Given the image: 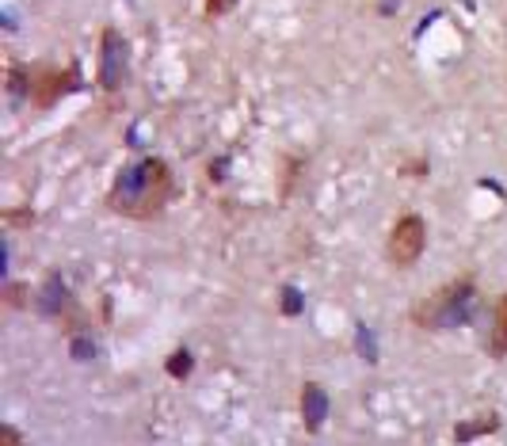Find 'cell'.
Returning a JSON list of instances; mask_svg holds the SVG:
<instances>
[{
    "label": "cell",
    "mask_w": 507,
    "mask_h": 446,
    "mask_svg": "<svg viewBox=\"0 0 507 446\" xmlns=\"http://www.w3.org/2000/svg\"><path fill=\"white\" fill-rule=\"evenodd\" d=\"M61 302H69V294H65L61 279L53 275V279L46 282V290L38 294V309H43V313H58V309H61Z\"/></svg>",
    "instance_id": "8"
},
{
    "label": "cell",
    "mask_w": 507,
    "mask_h": 446,
    "mask_svg": "<svg viewBox=\"0 0 507 446\" xmlns=\"http://www.w3.org/2000/svg\"><path fill=\"white\" fill-rule=\"evenodd\" d=\"M172 191H176V180H172L168 165L157 157H145L118 172V180L107 191V207L123 218H157L168 207Z\"/></svg>",
    "instance_id": "1"
},
{
    "label": "cell",
    "mask_w": 507,
    "mask_h": 446,
    "mask_svg": "<svg viewBox=\"0 0 507 446\" xmlns=\"http://www.w3.org/2000/svg\"><path fill=\"white\" fill-rule=\"evenodd\" d=\"M283 309H286V313H298V309H302V294L298 290H283Z\"/></svg>",
    "instance_id": "13"
},
{
    "label": "cell",
    "mask_w": 507,
    "mask_h": 446,
    "mask_svg": "<svg viewBox=\"0 0 507 446\" xmlns=\"http://www.w3.org/2000/svg\"><path fill=\"white\" fill-rule=\"evenodd\" d=\"M76 85H80V77H76V69L69 65V69H27V92H31V100L38 103V107H50L53 100H61V96H69V92H76Z\"/></svg>",
    "instance_id": "5"
},
{
    "label": "cell",
    "mask_w": 507,
    "mask_h": 446,
    "mask_svg": "<svg viewBox=\"0 0 507 446\" xmlns=\"http://www.w3.org/2000/svg\"><path fill=\"white\" fill-rule=\"evenodd\" d=\"M496 416H488V420H480V424H462L458 431H454V439H458V442H470L473 435H485V431H496Z\"/></svg>",
    "instance_id": "9"
},
{
    "label": "cell",
    "mask_w": 507,
    "mask_h": 446,
    "mask_svg": "<svg viewBox=\"0 0 507 446\" xmlns=\"http://www.w3.org/2000/svg\"><path fill=\"white\" fill-rule=\"evenodd\" d=\"M0 446H27V442H23L20 431L8 424V427H0Z\"/></svg>",
    "instance_id": "12"
},
{
    "label": "cell",
    "mask_w": 507,
    "mask_h": 446,
    "mask_svg": "<svg viewBox=\"0 0 507 446\" xmlns=\"http://www.w3.org/2000/svg\"><path fill=\"white\" fill-rule=\"evenodd\" d=\"M477 287L473 279H458V282H447L443 290H435L431 297L412 309V320L420 328H458V324H470L477 317Z\"/></svg>",
    "instance_id": "2"
},
{
    "label": "cell",
    "mask_w": 507,
    "mask_h": 446,
    "mask_svg": "<svg viewBox=\"0 0 507 446\" xmlns=\"http://www.w3.org/2000/svg\"><path fill=\"white\" fill-rule=\"evenodd\" d=\"M423 248H427V225H423V218L420 214H400V218L393 222V229H390V264H397V267H412L423 255Z\"/></svg>",
    "instance_id": "3"
},
{
    "label": "cell",
    "mask_w": 507,
    "mask_h": 446,
    "mask_svg": "<svg viewBox=\"0 0 507 446\" xmlns=\"http://www.w3.org/2000/svg\"><path fill=\"white\" fill-rule=\"evenodd\" d=\"M126 58H130L126 38L118 35L115 27H103V35H100V85H103L107 92L123 88V80H126Z\"/></svg>",
    "instance_id": "4"
},
{
    "label": "cell",
    "mask_w": 507,
    "mask_h": 446,
    "mask_svg": "<svg viewBox=\"0 0 507 446\" xmlns=\"http://www.w3.org/2000/svg\"><path fill=\"white\" fill-rule=\"evenodd\" d=\"M168 374H172V377H187V374H191V355H187V351L172 355V359H168Z\"/></svg>",
    "instance_id": "10"
},
{
    "label": "cell",
    "mask_w": 507,
    "mask_h": 446,
    "mask_svg": "<svg viewBox=\"0 0 507 446\" xmlns=\"http://www.w3.org/2000/svg\"><path fill=\"white\" fill-rule=\"evenodd\" d=\"M73 355L76 359H92V355H96V344H92V340H76L73 344Z\"/></svg>",
    "instance_id": "14"
},
{
    "label": "cell",
    "mask_w": 507,
    "mask_h": 446,
    "mask_svg": "<svg viewBox=\"0 0 507 446\" xmlns=\"http://www.w3.org/2000/svg\"><path fill=\"white\" fill-rule=\"evenodd\" d=\"M237 8V0H206V20H218V16H229Z\"/></svg>",
    "instance_id": "11"
},
{
    "label": "cell",
    "mask_w": 507,
    "mask_h": 446,
    "mask_svg": "<svg viewBox=\"0 0 507 446\" xmlns=\"http://www.w3.org/2000/svg\"><path fill=\"white\" fill-rule=\"evenodd\" d=\"M302 420H305V427H310V431H320V424L328 420V393L317 382L302 385Z\"/></svg>",
    "instance_id": "6"
},
{
    "label": "cell",
    "mask_w": 507,
    "mask_h": 446,
    "mask_svg": "<svg viewBox=\"0 0 507 446\" xmlns=\"http://www.w3.org/2000/svg\"><path fill=\"white\" fill-rule=\"evenodd\" d=\"M485 347L492 359H507V294H500L496 305H492V332Z\"/></svg>",
    "instance_id": "7"
}]
</instances>
